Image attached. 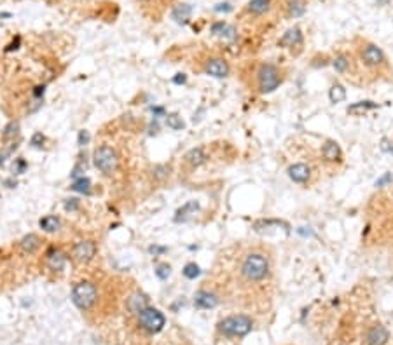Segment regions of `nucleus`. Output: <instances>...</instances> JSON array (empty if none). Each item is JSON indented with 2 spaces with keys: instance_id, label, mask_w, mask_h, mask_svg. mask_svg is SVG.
<instances>
[{
  "instance_id": "f257e3e1",
  "label": "nucleus",
  "mask_w": 393,
  "mask_h": 345,
  "mask_svg": "<svg viewBox=\"0 0 393 345\" xmlns=\"http://www.w3.org/2000/svg\"><path fill=\"white\" fill-rule=\"evenodd\" d=\"M238 282L252 288H264L273 277V258L262 246L245 248L234 260Z\"/></svg>"
},
{
  "instance_id": "f03ea898",
  "label": "nucleus",
  "mask_w": 393,
  "mask_h": 345,
  "mask_svg": "<svg viewBox=\"0 0 393 345\" xmlns=\"http://www.w3.org/2000/svg\"><path fill=\"white\" fill-rule=\"evenodd\" d=\"M357 60L358 65L363 67V70L367 72V77L369 75H386L390 72V63H388L386 54L383 53L379 46L372 42H360V46L357 47Z\"/></svg>"
},
{
  "instance_id": "7ed1b4c3",
  "label": "nucleus",
  "mask_w": 393,
  "mask_h": 345,
  "mask_svg": "<svg viewBox=\"0 0 393 345\" xmlns=\"http://www.w3.org/2000/svg\"><path fill=\"white\" fill-rule=\"evenodd\" d=\"M285 72L274 63H259L253 70V89L259 94H269L283 84Z\"/></svg>"
},
{
  "instance_id": "20e7f679",
  "label": "nucleus",
  "mask_w": 393,
  "mask_h": 345,
  "mask_svg": "<svg viewBox=\"0 0 393 345\" xmlns=\"http://www.w3.org/2000/svg\"><path fill=\"white\" fill-rule=\"evenodd\" d=\"M253 329V319L247 314H233L217 324V331L224 338H241Z\"/></svg>"
},
{
  "instance_id": "39448f33",
  "label": "nucleus",
  "mask_w": 393,
  "mask_h": 345,
  "mask_svg": "<svg viewBox=\"0 0 393 345\" xmlns=\"http://www.w3.org/2000/svg\"><path fill=\"white\" fill-rule=\"evenodd\" d=\"M98 300V289L94 282L80 281L72 288V302L77 309L89 310Z\"/></svg>"
},
{
  "instance_id": "423d86ee",
  "label": "nucleus",
  "mask_w": 393,
  "mask_h": 345,
  "mask_svg": "<svg viewBox=\"0 0 393 345\" xmlns=\"http://www.w3.org/2000/svg\"><path fill=\"white\" fill-rule=\"evenodd\" d=\"M138 324L143 331L150 333V335H156L166 324V317L163 315V312L152 309V307H145L142 312H138Z\"/></svg>"
},
{
  "instance_id": "0eeeda50",
  "label": "nucleus",
  "mask_w": 393,
  "mask_h": 345,
  "mask_svg": "<svg viewBox=\"0 0 393 345\" xmlns=\"http://www.w3.org/2000/svg\"><path fill=\"white\" fill-rule=\"evenodd\" d=\"M93 160L96 169H100L104 175H112V172H116L117 166H119V157H117L116 150L109 145H104L94 150Z\"/></svg>"
},
{
  "instance_id": "6e6552de",
  "label": "nucleus",
  "mask_w": 393,
  "mask_h": 345,
  "mask_svg": "<svg viewBox=\"0 0 393 345\" xmlns=\"http://www.w3.org/2000/svg\"><path fill=\"white\" fill-rule=\"evenodd\" d=\"M320 157H322L323 166L332 167V169H337V166H339L344 159L339 143L334 141V139H323L320 145Z\"/></svg>"
},
{
  "instance_id": "1a4fd4ad",
  "label": "nucleus",
  "mask_w": 393,
  "mask_h": 345,
  "mask_svg": "<svg viewBox=\"0 0 393 345\" xmlns=\"http://www.w3.org/2000/svg\"><path fill=\"white\" fill-rule=\"evenodd\" d=\"M203 72L207 73V75L215 77V79H224V77L229 75L231 68H229V63H227L224 58L210 56V58H207V61L203 63Z\"/></svg>"
},
{
  "instance_id": "9d476101",
  "label": "nucleus",
  "mask_w": 393,
  "mask_h": 345,
  "mask_svg": "<svg viewBox=\"0 0 393 345\" xmlns=\"http://www.w3.org/2000/svg\"><path fill=\"white\" fill-rule=\"evenodd\" d=\"M72 255H73V260L79 263H89L91 260L94 258L96 255V244L94 241L91 239H84V241H79L72 249Z\"/></svg>"
},
{
  "instance_id": "9b49d317",
  "label": "nucleus",
  "mask_w": 393,
  "mask_h": 345,
  "mask_svg": "<svg viewBox=\"0 0 393 345\" xmlns=\"http://www.w3.org/2000/svg\"><path fill=\"white\" fill-rule=\"evenodd\" d=\"M363 340H365L367 345H384L390 340V333H388V329L384 326L374 324L365 329Z\"/></svg>"
},
{
  "instance_id": "f8f14e48",
  "label": "nucleus",
  "mask_w": 393,
  "mask_h": 345,
  "mask_svg": "<svg viewBox=\"0 0 393 345\" xmlns=\"http://www.w3.org/2000/svg\"><path fill=\"white\" fill-rule=\"evenodd\" d=\"M220 298L215 291H210V289H200L194 296V305L198 309H214V307L219 305Z\"/></svg>"
},
{
  "instance_id": "ddd939ff",
  "label": "nucleus",
  "mask_w": 393,
  "mask_h": 345,
  "mask_svg": "<svg viewBox=\"0 0 393 345\" xmlns=\"http://www.w3.org/2000/svg\"><path fill=\"white\" fill-rule=\"evenodd\" d=\"M65 262H67V258H65V253L61 251V249L51 248L49 251L46 253V263H47V267H49L51 270H56V272L63 270L65 269Z\"/></svg>"
},
{
  "instance_id": "4468645a",
  "label": "nucleus",
  "mask_w": 393,
  "mask_h": 345,
  "mask_svg": "<svg viewBox=\"0 0 393 345\" xmlns=\"http://www.w3.org/2000/svg\"><path fill=\"white\" fill-rule=\"evenodd\" d=\"M207 153H205V148L203 146H198V148H190L189 152L183 155V162L190 167H200L201 164L207 162Z\"/></svg>"
},
{
  "instance_id": "2eb2a0df",
  "label": "nucleus",
  "mask_w": 393,
  "mask_h": 345,
  "mask_svg": "<svg viewBox=\"0 0 393 345\" xmlns=\"http://www.w3.org/2000/svg\"><path fill=\"white\" fill-rule=\"evenodd\" d=\"M273 9V0H250L247 4V13L252 16H264Z\"/></svg>"
},
{
  "instance_id": "dca6fc26",
  "label": "nucleus",
  "mask_w": 393,
  "mask_h": 345,
  "mask_svg": "<svg viewBox=\"0 0 393 345\" xmlns=\"http://www.w3.org/2000/svg\"><path fill=\"white\" fill-rule=\"evenodd\" d=\"M278 44L281 47H297L303 44V34H301L299 28H290L286 34H283Z\"/></svg>"
},
{
  "instance_id": "f3484780",
  "label": "nucleus",
  "mask_w": 393,
  "mask_h": 345,
  "mask_svg": "<svg viewBox=\"0 0 393 345\" xmlns=\"http://www.w3.org/2000/svg\"><path fill=\"white\" fill-rule=\"evenodd\" d=\"M126 307L130 312H133V314H138V312H142L147 305V296L145 295H140V293H135V295H131L130 298H128L126 302Z\"/></svg>"
},
{
  "instance_id": "a211bd4d",
  "label": "nucleus",
  "mask_w": 393,
  "mask_h": 345,
  "mask_svg": "<svg viewBox=\"0 0 393 345\" xmlns=\"http://www.w3.org/2000/svg\"><path fill=\"white\" fill-rule=\"evenodd\" d=\"M286 14L288 18H301L306 13V0H286Z\"/></svg>"
},
{
  "instance_id": "6ab92c4d",
  "label": "nucleus",
  "mask_w": 393,
  "mask_h": 345,
  "mask_svg": "<svg viewBox=\"0 0 393 345\" xmlns=\"http://www.w3.org/2000/svg\"><path fill=\"white\" fill-rule=\"evenodd\" d=\"M198 208H200V204L196 203V201H190V203H187L185 206H182L177 211V216H175V222H187V220L190 218L192 215H196Z\"/></svg>"
},
{
  "instance_id": "aec40b11",
  "label": "nucleus",
  "mask_w": 393,
  "mask_h": 345,
  "mask_svg": "<svg viewBox=\"0 0 393 345\" xmlns=\"http://www.w3.org/2000/svg\"><path fill=\"white\" fill-rule=\"evenodd\" d=\"M20 246H21V249H23L25 253L32 255V253H35L37 249H39L40 239H39V236H37V234H28V236H25L23 239H21Z\"/></svg>"
},
{
  "instance_id": "412c9836",
  "label": "nucleus",
  "mask_w": 393,
  "mask_h": 345,
  "mask_svg": "<svg viewBox=\"0 0 393 345\" xmlns=\"http://www.w3.org/2000/svg\"><path fill=\"white\" fill-rule=\"evenodd\" d=\"M39 225H40V229H42L44 232H56V230L60 229L61 222H60V218L49 215V216H44V218H40Z\"/></svg>"
},
{
  "instance_id": "4be33fe9",
  "label": "nucleus",
  "mask_w": 393,
  "mask_h": 345,
  "mask_svg": "<svg viewBox=\"0 0 393 345\" xmlns=\"http://www.w3.org/2000/svg\"><path fill=\"white\" fill-rule=\"evenodd\" d=\"M171 16H173V20L178 21V23H185L190 16V6H187V4H178V6L173 9V13H171Z\"/></svg>"
},
{
  "instance_id": "5701e85b",
  "label": "nucleus",
  "mask_w": 393,
  "mask_h": 345,
  "mask_svg": "<svg viewBox=\"0 0 393 345\" xmlns=\"http://www.w3.org/2000/svg\"><path fill=\"white\" fill-rule=\"evenodd\" d=\"M329 98L332 103H341V101L346 100V89L341 84H334L329 91Z\"/></svg>"
},
{
  "instance_id": "b1692460",
  "label": "nucleus",
  "mask_w": 393,
  "mask_h": 345,
  "mask_svg": "<svg viewBox=\"0 0 393 345\" xmlns=\"http://www.w3.org/2000/svg\"><path fill=\"white\" fill-rule=\"evenodd\" d=\"M70 189L73 192H80V194H89L91 192V182L87 178H79V180H73L72 187Z\"/></svg>"
},
{
  "instance_id": "393cba45",
  "label": "nucleus",
  "mask_w": 393,
  "mask_h": 345,
  "mask_svg": "<svg viewBox=\"0 0 393 345\" xmlns=\"http://www.w3.org/2000/svg\"><path fill=\"white\" fill-rule=\"evenodd\" d=\"M370 108H376V103H372V101H358V103L348 106V113H365Z\"/></svg>"
},
{
  "instance_id": "a878e982",
  "label": "nucleus",
  "mask_w": 393,
  "mask_h": 345,
  "mask_svg": "<svg viewBox=\"0 0 393 345\" xmlns=\"http://www.w3.org/2000/svg\"><path fill=\"white\" fill-rule=\"evenodd\" d=\"M166 124H168V127L173 131L183 129V120L178 113H170V115H166Z\"/></svg>"
},
{
  "instance_id": "bb28decb",
  "label": "nucleus",
  "mask_w": 393,
  "mask_h": 345,
  "mask_svg": "<svg viewBox=\"0 0 393 345\" xmlns=\"http://www.w3.org/2000/svg\"><path fill=\"white\" fill-rule=\"evenodd\" d=\"M182 272H183V276H185L187 279H196L201 274V269H200V265H198V263L190 262V263H187V265L183 267Z\"/></svg>"
},
{
  "instance_id": "cd10ccee",
  "label": "nucleus",
  "mask_w": 393,
  "mask_h": 345,
  "mask_svg": "<svg viewBox=\"0 0 393 345\" xmlns=\"http://www.w3.org/2000/svg\"><path fill=\"white\" fill-rule=\"evenodd\" d=\"M171 274V267L168 265V263H159V265L156 267V276L161 279V281H166L168 277H170Z\"/></svg>"
},
{
  "instance_id": "c85d7f7f",
  "label": "nucleus",
  "mask_w": 393,
  "mask_h": 345,
  "mask_svg": "<svg viewBox=\"0 0 393 345\" xmlns=\"http://www.w3.org/2000/svg\"><path fill=\"white\" fill-rule=\"evenodd\" d=\"M18 129H20V124L18 122H9L7 124V127L4 129V139H11V138H14L18 134Z\"/></svg>"
},
{
  "instance_id": "c756f323",
  "label": "nucleus",
  "mask_w": 393,
  "mask_h": 345,
  "mask_svg": "<svg viewBox=\"0 0 393 345\" xmlns=\"http://www.w3.org/2000/svg\"><path fill=\"white\" fill-rule=\"evenodd\" d=\"M168 175H170V167H166V166H156L154 167V178L156 180H164Z\"/></svg>"
},
{
  "instance_id": "7c9ffc66",
  "label": "nucleus",
  "mask_w": 393,
  "mask_h": 345,
  "mask_svg": "<svg viewBox=\"0 0 393 345\" xmlns=\"http://www.w3.org/2000/svg\"><path fill=\"white\" fill-rule=\"evenodd\" d=\"M63 206H65L67 211H75V209H79V201H77V199H67Z\"/></svg>"
},
{
  "instance_id": "2f4dec72",
  "label": "nucleus",
  "mask_w": 393,
  "mask_h": 345,
  "mask_svg": "<svg viewBox=\"0 0 393 345\" xmlns=\"http://www.w3.org/2000/svg\"><path fill=\"white\" fill-rule=\"evenodd\" d=\"M84 167H86V166H82V164H77V166L73 167V171H72V178H73V180H79V178H82Z\"/></svg>"
},
{
  "instance_id": "473e14b6",
  "label": "nucleus",
  "mask_w": 393,
  "mask_h": 345,
  "mask_svg": "<svg viewBox=\"0 0 393 345\" xmlns=\"http://www.w3.org/2000/svg\"><path fill=\"white\" fill-rule=\"evenodd\" d=\"M149 251H150V255L156 256V255H163V253H166L168 249L164 248V246H150Z\"/></svg>"
},
{
  "instance_id": "72a5a7b5",
  "label": "nucleus",
  "mask_w": 393,
  "mask_h": 345,
  "mask_svg": "<svg viewBox=\"0 0 393 345\" xmlns=\"http://www.w3.org/2000/svg\"><path fill=\"white\" fill-rule=\"evenodd\" d=\"M89 143V133L87 131H79V145L84 146Z\"/></svg>"
},
{
  "instance_id": "f704fd0d",
  "label": "nucleus",
  "mask_w": 393,
  "mask_h": 345,
  "mask_svg": "<svg viewBox=\"0 0 393 345\" xmlns=\"http://www.w3.org/2000/svg\"><path fill=\"white\" fill-rule=\"evenodd\" d=\"M14 148H16V145H13V146H11V148H7L6 152L0 153V166H4V162H6V159L11 155V153H13V150H14Z\"/></svg>"
},
{
  "instance_id": "c9c22d12",
  "label": "nucleus",
  "mask_w": 393,
  "mask_h": 345,
  "mask_svg": "<svg viewBox=\"0 0 393 345\" xmlns=\"http://www.w3.org/2000/svg\"><path fill=\"white\" fill-rule=\"evenodd\" d=\"M42 143H44V136L40 133H35L34 138H32V145H34V146H42Z\"/></svg>"
},
{
  "instance_id": "e433bc0d",
  "label": "nucleus",
  "mask_w": 393,
  "mask_h": 345,
  "mask_svg": "<svg viewBox=\"0 0 393 345\" xmlns=\"http://www.w3.org/2000/svg\"><path fill=\"white\" fill-rule=\"evenodd\" d=\"M185 80H187V77L183 75V73H178V75L173 79V82H175V84H185Z\"/></svg>"
},
{
  "instance_id": "4c0bfd02",
  "label": "nucleus",
  "mask_w": 393,
  "mask_h": 345,
  "mask_svg": "<svg viewBox=\"0 0 393 345\" xmlns=\"http://www.w3.org/2000/svg\"><path fill=\"white\" fill-rule=\"evenodd\" d=\"M0 18H11L9 13H0Z\"/></svg>"
}]
</instances>
